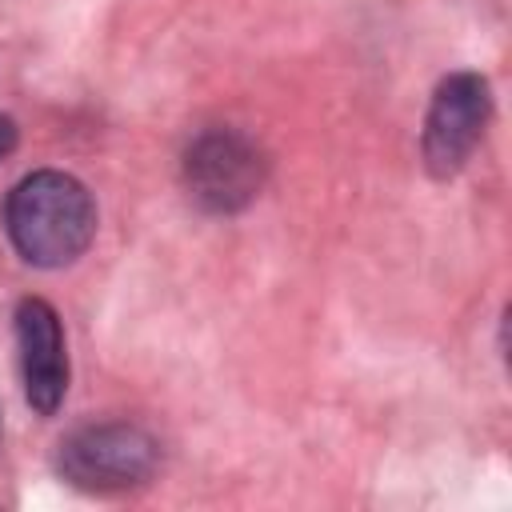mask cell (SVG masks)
Segmentation results:
<instances>
[{
	"mask_svg": "<svg viewBox=\"0 0 512 512\" xmlns=\"http://www.w3.org/2000/svg\"><path fill=\"white\" fill-rule=\"evenodd\" d=\"M160 464V444L148 428L128 420L84 424L56 448V472L80 492H128Z\"/></svg>",
	"mask_w": 512,
	"mask_h": 512,
	"instance_id": "obj_2",
	"label": "cell"
},
{
	"mask_svg": "<svg viewBox=\"0 0 512 512\" xmlns=\"http://www.w3.org/2000/svg\"><path fill=\"white\" fill-rule=\"evenodd\" d=\"M16 140H20V132H16V124H12L8 116H0V160H4V156H12V148H16Z\"/></svg>",
	"mask_w": 512,
	"mask_h": 512,
	"instance_id": "obj_6",
	"label": "cell"
},
{
	"mask_svg": "<svg viewBox=\"0 0 512 512\" xmlns=\"http://www.w3.org/2000/svg\"><path fill=\"white\" fill-rule=\"evenodd\" d=\"M4 224L28 264L64 268L88 252L96 236V204L76 176L40 168L8 192Z\"/></svg>",
	"mask_w": 512,
	"mask_h": 512,
	"instance_id": "obj_1",
	"label": "cell"
},
{
	"mask_svg": "<svg viewBox=\"0 0 512 512\" xmlns=\"http://www.w3.org/2000/svg\"><path fill=\"white\" fill-rule=\"evenodd\" d=\"M492 116V88L480 72H452L436 84L428 116H424V168L436 180L456 176L476 152Z\"/></svg>",
	"mask_w": 512,
	"mask_h": 512,
	"instance_id": "obj_4",
	"label": "cell"
},
{
	"mask_svg": "<svg viewBox=\"0 0 512 512\" xmlns=\"http://www.w3.org/2000/svg\"><path fill=\"white\" fill-rule=\"evenodd\" d=\"M16 348H20V376L24 396L40 416H52L68 392V348L60 316L48 300L28 296L16 304Z\"/></svg>",
	"mask_w": 512,
	"mask_h": 512,
	"instance_id": "obj_5",
	"label": "cell"
},
{
	"mask_svg": "<svg viewBox=\"0 0 512 512\" xmlns=\"http://www.w3.org/2000/svg\"><path fill=\"white\" fill-rule=\"evenodd\" d=\"M184 184L204 212H240L264 188V156L248 136L208 128L184 152Z\"/></svg>",
	"mask_w": 512,
	"mask_h": 512,
	"instance_id": "obj_3",
	"label": "cell"
}]
</instances>
